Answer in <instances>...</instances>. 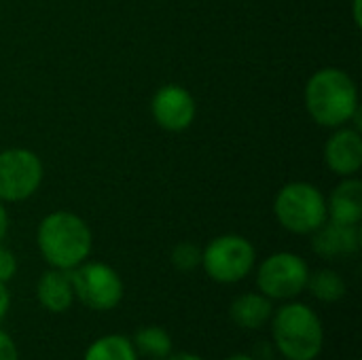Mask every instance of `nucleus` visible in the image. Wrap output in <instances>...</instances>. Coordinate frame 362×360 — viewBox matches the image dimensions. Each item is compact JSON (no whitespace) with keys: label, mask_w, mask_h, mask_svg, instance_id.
<instances>
[{"label":"nucleus","mask_w":362,"mask_h":360,"mask_svg":"<svg viewBox=\"0 0 362 360\" xmlns=\"http://www.w3.org/2000/svg\"><path fill=\"white\" fill-rule=\"evenodd\" d=\"M274 214L278 223L295 236H312L327 219V195L312 182H286L276 199Z\"/></svg>","instance_id":"4"},{"label":"nucleus","mask_w":362,"mask_h":360,"mask_svg":"<svg viewBox=\"0 0 362 360\" xmlns=\"http://www.w3.org/2000/svg\"><path fill=\"white\" fill-rule=\"evenodd\" d=\"M354 360H361V359H354Z\"/></svg>","instance_id":"26"},{"label":"nucleus","mask_w":362,"mask_h":360,"mask_svg":"<svg viewBox=\"0 0 362 360\" xmlns=\"http://www.w3.org/2000/svg\"><path fill=\"white\" fill-rule=\"evenodd\" d=\"M36 299L51 314H64L74 303V289L70 280V272L49 269L36 282Z\"/></svg>","instance_id":"13"},{"label":"nucleus","mask_w":362,"mask_h":360,"mask_svg":"<svg viewBox=\"0 0 362 360\" xmlns=\"http://www.w3.org/2000/svg\"><path fill=\"white\" fill-rule=\"evenodd\" d=\"M325 163L327 168L341 176H358L362 168V136L358 127L341 125L335 127L329 140L325 142Z\"/></svg>","instance_id":"10"},{"label":"nucleus","mask_w":362,"mask_h":360,"mask_svg":"<svg viewBox=\"0 0 362 360\" xmlns=\"http://www.w3.org/2000/svg\"><path fill=\"white\" fill-rule=\"evenodd\" d=\"M274 314V301L267 299L263 293H244L233 299L229 308L231 320L246 331L263 329Z\"/></svg>","instance_id":"14"},{"label":"nucleus","mask_w":362,"mask_h":360,"mask_svg":"<svg viewBox=\"0 0 362 360\" xmlns=\"http://www.w3.org/2000/svg\"><path fill=\"white\" fill-rule=\"evenodd\" d=\"M329 221L344 225H361L362 221V182L358 176L341 178V182L327 197Z\"/></svg>","instance_id":"12"},{"label":"nucleus","mask_w":362,"mask_h":360,"mask_svg":"<svg viewBox=\"0 0 362 360\" xmlns=\"http://www.w3.org/2000/svg\"><path fill=\"white\" fill-rule=\"evenodd\" d=\"M361 4H362V0H352V15H354V23H356L358 28H361V23H362Z\"/></svg>","instance_id":"24"},{"label":"nucleus","mask_w":362,"mask_h":360,"mask_svg":"<svg viewBox=\"0 0 362 360\" xmlns=\"http://www.w3.org/2000/svg\"><path fill=\"white\" fill-rule=\"evenodd\" d=\"M0 360H19V352L13 337L2 329H0Z\"/></svg>","instance_id":"20"},{"label":"nucleus","mask_w":362,"mask_h":360,"mask_svg":"<svg viewBox=\"0 0 362 360\" xmlns=\"http://www.w3.org/2000/svg\"><path fill=\"white\" fill-rule=\"evenodd\" d=\"M257 265L252 242L238 233H225L202 248V269L218 284L242 282Z\"/></svg>","instance_id":"5"},{"label":"nucleus","mask_w":362,"mask_h":360,"mask_svg":"<svg viewBox=\"0 0 362 360\" xmlns=\"http://www.w3.org/2000/svg\"><path fill=\"white\" fill-rule=\"evenodd\" d=\"M170 261L182 274L195 272L197 267H202V248L193 242H180L172 248Z\"/></svg>","instance_id":"18"},{"label":"nucleus","mask_w":362,"mask_h":360,"mask_svg":"<svg viewBox=\"0 0 362 360\" xmlns=\"http://www.w3.org/2000/svg\"><path fill=\"white\" fill-rule=\"evenodd\" d=\"M8 310H11V293H8L6 284L0 282V323L6 318Z\"/></svg>","instance_id":"21"},{"label":"nucleus","mask_w":362,"mask_h":360,"mask_svg":"<svg viewBox=\"0 0 362 360\" xmlns=\"http://www.w3.org/2000/svg\"><path fill=\"white\" fill-rule=\"evenodd\" d=\"M163 360H206L202 359V356H197V354H191V352H172L168 359Z\"/></svg>","instance_id":"23"},{"label":"nucleus","mask_w":362,"mask_h":360,"mask_svg":"<svg viewBox=\"0 0 362 360\" xmlns=\"http://www.w3.org/2000/svg\"><path fill=\"white\" fill-rule=\"evenodd\" d=\"M45 166L40 157L23 146L0 151V202L30 199L42 185Z\"/></svg>","instance_id":"8"},{"label":"nucleus","mask_w":362,"mask_h":360,"mask_svg":"<svg viewBox=\"0 0 362 360\" xmlns=\"http://www.w3.org/2000/svg\"><path fill=\"white\" fill-rule=\"evenodd\" d=\"M310 265L295 252H274L257 269V289L272 301H291L299 297L310 278Z\"/></svg>","instance_id":"7"},{"label":"nucleus","mask_w":362,"mask_h":360,"mask_svg":"<svg viewBox=\"0 0 362 360\" xmlns=\"http://www.w3.org/2000/svg\"><path fill=\"white\" fill-rule=\"evenodd\" d=\"M74 299L93 312L115 310L125 295V286L115 267L102 261H85L70 269Z\"/></svg>","instance_id":"6"},{"label":"nucleus","mask_w":362,"mask_h":360,"mask_svg":"<svg viewBox=\"0 0 362 360\" xmlns=\"http://www.w3.org/2000/svg\"><path fill=\"white\" fill-rule=\"evenodd\" d=\"M132 344H134V348H136L138 354H142V356L153 360L168 359L174 352L172 335L163 327H157V325L138 329L136 335H134V339H132Z\"/></svg>","instance_id":"15"},{"label":"nucleus","mask_w":362,"mask_h":360,"mask_svg":"<svg viewBox=\"0 0 362 360\" xmlns=\"http://www.w3.org/2000/svg\"><path fill=\"white\" fill-rule=\"evenodd\" d=\"M305 291H310L322 303H337L344 299L348 289H346V280L335 269L325 267V269L310 274Z\"/></svg>","instance_id":"17"},{"label":"nucleus","mask_w":362,"mask_h":360,"mask_svg":"<svg viewBox=\"0 0 362 360\" xmlns=\"http://www.w3.org/2000/svg\"><path fill=\"white\" fill-rule=\"evenodd\" d=\"M361 225H344L335 221H325L312 233V250L320 259H344L361 250Z\"/></svg>","instance_id":"11"},{"label":"nucleus","mask_w":362,"mask_h":360,"mask_svg":"<svg viewBox=\"0 0 362 360\" xmlns=\"http://www.w3.org/2000/svg\"><path fill=\"white\" fill-rule=\"evenodd\" d=\"M153 121L165 132H185L193 125L197 117V104L193 93L176 83L161 85L151 100Z\"/></svg>","instance_id":"9"},{"label":"nucleus","mask_w":362,"mask_h":360,"mask_svg":"<svg viewBox=\"0 0 362 360\" xmlns=\"http://www.w3.org/2000/svg\"><path fill=\"white\" fill-rule=\"evenodd\" d=\"M36 246L49 267L70 272L91 257L93 233L78 214L55 210L38 223Z\"/></svg>","instance_id":"2"},{"label":"nucleus","mask_w":362,"mask_h":360,"mask_svg":"<svg viewBox=\"0 0 362 360\" xmlns=\"http://www.w3.org/2000/svg\"><path fill=\"white\" fill-rule=\"evenodd\" d=\"M225 360H257V359H252L250 354H231V356H227Z\"/></svg>","instance_id":"25"},{"label":"nucleus","mask_w":362,"mask_h":360,"mask_svg":"<svg viewBox=\"0 0 362 360\" xmlns=\"http://www.w3.org/2000/svg\"><path fill=\"white\" fill-rule=\"evenodd\" d=\"M138 352L129 337L110 333L95 339L87 350L83 360H138Z\"/></svg>","instance_id":"16"},{"label":"nucleus","mask_w":362,"mask_h":360,"mask_svg":"<svg viewBox=\"0 0 362 360\" xmlns=\"http://www.w3.org/2000/svg\"><path fill=\"white\" fill-rule=\"evenodd\" d=\"M305 110L314 123L327 129L348 125L358 119V87L354 79L335 66L316 70L303 89Z\"/></svg>","instance_id":"1"},{"label":"nucleus","mask_w":362,"mask_h":360,"mask_svg":"<svg viewBox=\"0 0 362 360\" xmlns=\"http://www.w3.org/2000/svg\"><path fill=\"white\" fill-rule=\"evenodd\" d=\"M15 274H17V259L6 246L0 244V282L2 284L11 282Z\"/></svg>","instance_id":"19"},{"label":"nucleus","mask_w":362,"mask_h":360,"mask_svg":"<svg viewBox=\"0 0 362 360\" xmlns=\"http://www.w3.org/2000/svg\"><path fill=\"white\" fill-rule=\"evenodd\" d=\"M6 233H8V212L4 202H0V244L4 242Z\"/></svg>","instance_id":"22"},{"label":"nucleus","mask_w":362,"mask_h":360,"mask_svg":"<svg viewBox=\"0 0 362 360\" xmlns=\"http://www.w3.org/2000/svg\"><path fill=\"white\" fill-rule=\"evenodd\" d=\"M272 339L284 360H316L325 348L320 316L301 301H286L272 314Z\"/></svg>","instance_id":"3"}]
</instances>
